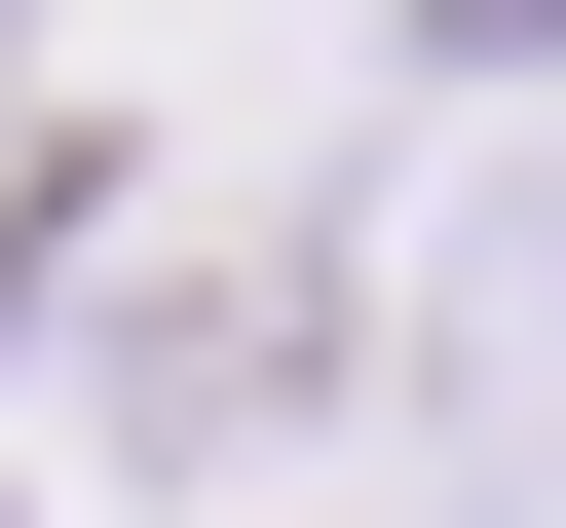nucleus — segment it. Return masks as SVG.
I'll return each instance as SVG.
<instances>
[{"label":"nucleus","mask_w":566,"mask_h":528,"mask_svg":"<svg viewBox=\"0 0 566 528\" xmlns=\"http://www.w3.org/2000/svg\"><path fill=\"white\" fill-rule=\"evenodd\" d=\"M528 340H566V226H528ZM528 453H566V378H528Z\"/></svg>","instance_id":"obj_1"}]
</instances>
